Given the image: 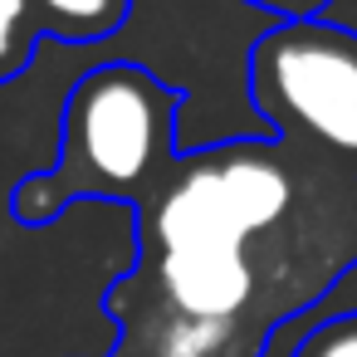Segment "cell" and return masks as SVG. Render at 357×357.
I'll return each instance as SVG.
<instances>
[{
    "label": "cell",
    "instance_id": "cell-1",
    "mask_svg": "<svg viewBox=\"0 0 357 357\" xmlns=\"http://www.w3.org/2000/svg\"><path fill=\"white\" fill-rule=\"evenodd\" d=\"M181 93L142 64H98L64 98L59 162L15 186L20 225H50L74 201L147 206L176 167Z\"/></svg>",
    "mask_w": 357,
    "mask_h": 357
},
{
    "label": "cell",
    "instance_id": "cell-2",
    "mask_svg": "<svg viewBox=\"0 0 357 357\" xmlns=\"http://www.w3.org/2000/svg\"><path fill=\"white\" fill-rule=\"evenodd\" d=\"M250 98L269 128L308 137L357 172V35L333 20H289L250 50Z\"/></svg>",
    "mask_w": 357,
    "mask_h": 357
},
{
    "label": "cell",
    "instance_id": "cell-3",
    "mask_svg": "<svg viewBox=\"0 0 357 357\" xmlns=\"http://www.w3.org/2000/svg\"><path fill=\"white\" fill-rule=\"evenodd\" d=\"M289 201L294 186L269 142H225L167 172L147 201V240L157 255L196 245L245 250V240L269 230Z\"/></svg>",
    "mask_w": 357,
    "mask_h": 357
},
{
    "label": "cell",
    "instance_id": "cell-4",
    "mask_svg": "<svg viewBox=\"0 0 357 357\" xmlns=\"http://www.w3.org/2000/svg\"><path fill=\"white\" fill-rule=\"evenodd\" d=\"M157 274H162V289H167L176 318L230 323L255 294V269H250L245 250H225V245L162 250Z\"/></svg>",
    "mask_w": 357,
    "mask_h": 357
},
{
    "label": "cell",
    "instance_id": "cell-5",
    "mask_svg": "<svg viewBox=\"0 0 357 357\" xmlns=\"http://www.w3.org/2000/svg\"><path fill=\"white\" fill-rule=\"evenodd\" d=\"M30 10H35L40 30L89 45V40H108L123 30L132 0H30Z\"/></svg>",
    "mask_w": 357,
    "mask_h": 357
},
{
    "label": "cell",
    "instance_id": "cell-6",
    "mask_svg": "<svg viewBox=\"0 0 357 357\" xmlns=\"http://www.w3.org/2000/svg\"><path fill=\"white\" fill-rule=\"evenodd\" d=\"M40 35L45 30L30 10V0H0V84H10L30 69Z\"/></svg>",
    "mask_w": 357,
    "mask_h": 357
},
{
    "label": "cell",
    "instance_id": "cell-7",
    "mask_svg": "<svg viewBox=\"0 0 357 357\" xmlns=\"http://www.w3.org/2000/svg\"><path fill=\"white\" fill-rule=\"evenodd\" d=\"M289 357H357V313H337L323 318L318 328H308Z\"/></svg>",
    "mask_w": 357,
    "mask_h": 357
},
{
    "label": "cell",
    "instance_id": "cell-8",
    "mask_svg": "<svg viewBox=\"0 0 357 357\" xmlns=\"http://www.w3.org/2000/svg\"><path fill=\"white\" fill-rule=\"evenodd\" d=\"M230 337V323H201V318H176L167 328L162 357H211Z\"/></svg>",
    "mask_w": 357,
    "mask_h": 357
},
{
    "label": "cell",
    "instance_id": "cell-9",
    "mask_svg": "<svg viewBox=\"0 0 357 357\" xmlns=\"http://www.w3.org/2000/svg\"><path fill=\"white\" fill-rule=\"evenodd\" d=\"M245 6H255L264 15H274L279 25H289V20H323V10L333 0H245Z\"/></svg>",
    "mask_w": 357,
    "mask_h": 357
}]
</instances>
